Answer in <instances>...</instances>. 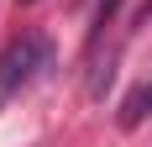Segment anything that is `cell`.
<instances>
[{"label":"cell","mask_w":152,"mask_h":147,"mask_svg":"<svg viewBox=\"0 0 152 147\" xmlns=\"http://www.w3.org/2000/svg\"><path fill=\"white\" fill-rule=\"evenodd\" d=\"M142 116H152V79L137 89V95H131V100H126V110H121V126L131 132V126H142Z\"/></svg>","instance_id":"cell-2"},{"label":"cell","mask_w":152,"mask_h":147,"mask_svg":"<svg viewBox=\"0 0 152 147\" xmlns=\"http://www.w3.org/2000/svg\"><path fill=\"white\" fill-rule=\"evenodd\" d=\"M53 68V42H47L42 32H26L21 42L5 47V58H0V95H16V89H26L31 79H42Z\"/></svg>","instance_id":"cell-1"},{"label":"cell","mask_w":152,"mask_h":147,"mask_svg":"<svg viewBox=\"0 0 152 147\" xmlns=\"http://www.w3.org/2000/svg\"><path fill=\"white\" fill-rule=\"evenodd\" d=\"M142 21H152V0H147V5H142Z\"/></svg>","instance_id":"cell-3"}]
</instances>
